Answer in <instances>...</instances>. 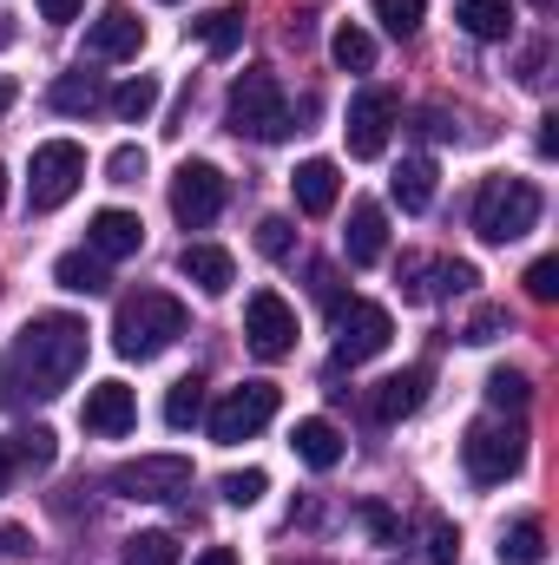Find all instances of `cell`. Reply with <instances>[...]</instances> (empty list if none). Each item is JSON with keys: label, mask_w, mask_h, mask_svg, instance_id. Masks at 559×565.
Instances as JSON below:
<instances>
[{"label": "cell", "mask_w": 559, "mask_h": 565, "mask_svg": "<svg viewBox=\"0 0 559 565\" xmlns=\"http://www.w3.org/2000/svg\"><path fill=\"white\" fill-rule=\"evenodd\" d=\"M86 335H93V329H86L80 316H66V309L33 316V322L7 342V355H0V395H7L13 408L66 395L73 375L86 369V349H93Z\"/></svg>", "instance_id": "1"}, {"label": "cell", "mask_w": 559, "mask_h": 565, "mask_svg": "<svg viewBox=\"0 0 559 565\" xmlns=\"http://www.w3.org/2000/svg\"><path fill=\"white\" fill-rule=\"evenodd\" d=\"M178 335H184V302L165 296V289H139V296H126V302L113 309V349H119L126 362L165 355Z\"/></svg>", "instance_id": "2"}, {"label": "cell", "mask_w": 559, "mask_h": 565, "mask_svg": "<svg viewBox=\"0 0 559 565\" xmlns=\"http://www.w3.org/2000/svg\"><path fill=\"white\" fill-rule=\"evenodd\" d=\"M540 224V184L527 178H487L474 191V237L481 244H520Z\"/></svg>", "instance_id": "3"}, {"label": "cell", "mask_w": 559, "mask_h": 565, "mask_svg": "<svg viewBox=\"0 0 559 565\" xmlns=\"http://www.w3.org/2000/svg\"><path fill=\"white\" fill-rule=\"evenodd\" d=\"M224 119H231V132H238V139L277 145L283 132H289V106H283L277 73L251 66V73H244V79L231 86V99H224Z\"/></svg>", "instance_id": "4"}, {"label": "cell", "mask_w": 559, "mask_h": 565, "mask_svg": "<svg viewBox=\"0 0 559 565\" xmlns=\"http://www.w3.org/2000/svg\"><path fill=\"white\" fill-rule=\"evenodd\" d=\"M461 467L474 487H507L527 467V434L514 422H474L461 440Z\"/></svg>", "instance_id": "5"}, {"label": "cell", "mask_w": 559, "mask_h": 565, "mask_svg": "<svg viewBox=\"0 0 559 565\" xmlns=\"http://www.w3.org/2000/svg\"><path fill=\"white\" fill-rule=\"evenodd\" d=\"M86 178V151L73 139L33 145V171H27V211H60Z\"/></svg>", "instance_id": "6"}, {"label": "cell", "mask_w": 559, "mask_h": 565, "mask_svg": "<svg viewBox=\"0 0 559 565\" xmlns=\"http://www.w3.org/2000/svg\"><path fill=\"white\" fill-rule=\"evenodd\" d=\"M277 382H244V388H231L218 408H211V440L218 447H238V440H251V434H264V427L277 422Z\"/></svg>", "instance_id": "7"}, {"label": "cell", "mask_w": 559, "mask_h": 565, "mask_svg": "<svg viewBox=\"0 0 559 565\" xmlns=\"http://www.w3.org/2000/svg\"><path fill=\"white\" fill-rule=\"evenodd\" d=\"M224 198H231V184H224L218 164H204V158L178 164V178H171V217H178L184 231H204V224L224 211Z\"/></svg>", "instance_id": "8"}, {"label": "cell", "mask_w": 559, "mask_h": 565, "mask_svg": "<svg viewBox=\"0 0 559 565\" xmlns=\"http://www.w3.org/2000/svg\"><path fill=\"white\" fill-rule=\"evenodd\" d=\"M395 119H402V99H395L389 86H362V93L349 99V126H342L349 158H382V151H389V132H395Z\"/></svg>", "instance_id": "9"}, {"label": "cell", "mask_w": 559, "mask_h": 565, "mask_svg": "<svg viewBox=\"0 0 559 565\" xmlns=\"http://www.w3.org/2000/svg\"><path fill=\"white\" fill-rule=\"evenodd\" d=\"M191 487V460L184 454H139L126 467H113V493L119 500H178Z\"/></svg>", "instance_id": "10"}, {"label": "cell", "mask_w": 559, "mask_h": 565, "mask_svg": "<svg viewBox=\"0 0 559 565\" xmlns=\"http://www.w3.org/2000/svg\"><path fill=\"white\" fill-rule=\"evenodd\" d=\"M389 335H395V316H389L382 302H342V309H336V362L356 369V362L382 355Z\"/></svg>", "instance_id": "11"}, {"label": "cell", "mask_w": 559, "mask_h": 565, "mask_svg": "<svg viewBox=\"0 0 559 565\" xmlns=\"http://www.w3.org/2000/svg\"><path fill=\"white\" fill-rule=\"evenodd\" d=\"M244 335H251V355L257 362H283L296 349V309L283 302L277 289H257L244 302Z\"/></svg>", "instance_id": "12"}, {"label": "cell", "mask_w": 559, "mask_h": 565, "mask_svg": "<svg viewBox=\"0 0 559 565\" xmlns=\"http://www.w3.org/2000/svg\"><path fill=\"white\" fill-rule=\"evenodd\" d=\"M80 422H86V434H99V440H119V434H133V422H139V395L126 382H99V388H86Z\"/></svg>", "instance_id": "13"}, {"label": "cell", "mask_w": 559, "mask_h": 565, "mask_svg": "<svg viewBox=\"0 0 559 565\" xmlns=\"http://www.w3.org/2000/svg\"><path fill=\"white\" fill-rule=\"evenodd\" d=\"M139 46H145V20L133 7H119V0L86 26V53H93V60H133Z\"/></svg>", "instance_id": "14"}, {"label": "cell", "mask_w": 559, "mask_h": 565, "mask_svg": "<svg viewBox=\"0 0 559 565\" xmlns=\"http://www.w3.org/2000/svg\"><path fill=\"white\" fill-rule=\"evenodd\" d=\"M145 244V224L133 211H93V224H86V250L99 257V264H119V257H139Z\"/></svg>", "instance_id": "15"}, {"label": "cell", "mask_w": 559, "mask_h": 565, "mask_svg": "<svg viewBox=\"0 0 559 565\" xmlns=\"http://www.w3.org/2000/svg\"><path fill=\"white\" fill-rule=\"evenodd\" d=\"M289 191H296V211H303V217H329L336 198H342V171H336L329 158H303L296 178H289Z\"/></svg>", "instance_id": "16"}, {"label": "cell", "mask_w": 559, "mask_h": 565, "mask_svg": "<svg viewBox=\"0 0 559 565\" xmlns=\"http://www.w3.org/2000/svg\"><path fill=\"white\" fill-rule=\"evenodd\" d=\"M421 402H428V369H402V375H389V382H376V395H369V408H376V422H409L421 415Z\"/></svg>", "instance_id": "17"}, {"label": "cell", "mask_w": 559, "mask_h": 565, "mask_svg": "<svg viewBox=\"0 0 559 565\" xmlns=\"http://www.w3.org/2000/svg\"><path fill=\"white\" fill-rule=\"evenodd\" d=\"M342 250H349L356 270L382 264V250H389V217H382V204H356V211H349V237H342Z\"/></svg>", "instance_id": "18"}, {"label": "cell", "mask_w": 559, "mask_h": 565, "mask_svg": "<svg viewBox=\"0 0 559 565\" xmlns=\"http://www.w3.org/2000/svg\"><path fill=\"white\" fill-rule=\"evenodd\" d=\"M178 270H184V282H198L204 296H224V289L238 282L231 250H218V244H184V250H178Z\"/></svg>", "instance_id": "19"}, {"label": "cell", "mask_w": 559, "mask_h": 565, "mask_svg": "<svg viewBox=\"0 0 559 565\" xmlns=\"http://www.w3.org/2000/svg\"><path fill=\"white\" fill-rule=\"evenodd\" d=\"M289 447H296V460H303V467H316V473H329V467L342 460V434L323 422V415H309V422L289 427Z\"/></svg>", "instance_id": "20"}, {"label": "cell", "mask_w": 559, "mask_h": 565, "mask_svg": "<svg viewBox=\"0 0 559 565\" xmlns=\"http://www.w3.org/2000/svg\"><path fill=\"white\" fill-rule=\"evenodd\" d=\"M514 0H461L454 7V20H461V33H474V40H507L514 33Z\"/></svg>", "instance_id": "21"}, {"label": "cell", "mask_w": 559, "mask_h": 565, "mask_svg": "<svg viewBox=\"0 0 559 565\" xmlns=\"http://www.w3.org/2000/svg\"><path fill=\"white\" fill-rule=\"evenodd\" d=\"M46 106L53 113H93V106H106V86H99V73H60L46 86Z\"/></svg>", "instance_id": "22"}, {"label": "cell", "mask_w": 559, "mask_h": 565, "mask_svg": "<svg viewBox=\"0 0 559 565\" xmlns=\"http://www.w3.org/2000/svg\"><path fill=\"white\" fill-rule=\"evenodd\" d=\"M389 191H395L402 211H428L434 204V158H402L395 178H389Z\"/></svg>", "instance_id": "23"}, {"label": "cell", "mask_w": 559, "mask_h": 565, "mask_svg": "<svg viewBox=\"0 0 559 565\" xmlns=\"http://www.w3.org/2000/svg\"><path fill=\"white\" fill-rule=\"evenodd\" d=\"M106 106H113V119H126V126H145V119L158 113V79H151V73H139V79L113 86V93H106Z\"/></svg>", "instance_id": "24"}, {"label": "cell", "mask_w": 559, "mask_h": 565, "mask_svg": "<svg viewBox=\"0 0 559 565\" xmlns=\"http://www.w3.org/2000/svg\"><path fill=\"white\" fill-rule=\"evenodd\" d=\"M53 282H60V289H73V296H99L113 277H106V264H99L93 250H66V257L53 264Z\"/></svg>", "instance_id": "25"}, {"label": "cell", "mask_w": 559, "mask_h": 565, "mask_svg": "<svg viewBox=\"0 0 559 565\" xmlns=\"http://www.w3.org/2000/svg\"><path fill=\"white\" fill-rule=\"evenodd\" d=\"M547 559V526L540 520H514L500 533V565H540Z\"/></svg>", "instance_id": "26"}, {"label": "cell", "mask_w": 559, "mask_h": 565, "mask_svg": "<svg viewBox=\"0 0 559 565\" xmlns=\"http://www.w3.org/2000/svg\"><path fill=\"white\" fill-rule=\"evenodd\" d=\"M204 422V382L198 375H184V382H171V395H165V427H198Z\"/></svg>", "instance_id": "27"}, {"label": "cell", "mask_w": 559, "mask_h": 565, "mask_svg": "<svg viewBox=\"0 0 559 565\" xmlns=\"http://www.w3.org/2000/svg\"><path fill=\"white\" fill-rule=\"evenodd\" d=\"M198 40L224 60V53H238V40H244V7H218V13H204L198 20Z\"/></svg>", "instance_id": "28"}, {"label": "cell", "mask_w": 559, "mask_h": 565, "mask_svg": "<svg viewBox=\"0 0 559 565\" xmlns=\"http://www.w3.org/2000/svg\"><path fill=\"white\" fill-rule=\"evenodd\" d=\"M329 53H336V66H342V73H369V66H376V40H369L362 26H336Z\"/></svg>", "instance_id": "29"}, {"label": "cell", "mask_w": 559, "mask_h": 565, "mask_svg": "<svg viewBox=\"0 0 559 565\" xmlns=\"http://www.w3.org/2000/svg\"><path fill=\"white\" fill-rule=\"evenodd\" d=\"M7 447H13V460H20V467H33V473H46V467L60 460V447H53V427H27V434H13Z\"/></svg>", "instance_id": "30"}, {"label": "cell", "mask_w": 559, "mask_h": 565, "mask_svg": "<svg viewBox=\"0 0 559 565\" xmlns=\"http://www.w3.org/2000/svg\"><path fill=\"white\" fill-rule=\"evenodd\" d=\"M487 402H494V408H514V415H520V408L534 402V382H527L520 369H494V375H487Z\"/></svg>", "instance_id": "31"}, {"label": "cell", "mask_w": 559, "mask_h": 565, "mask_svg": "<svg viewBox=\"0 0 559 565\" xmlns=\"http://www.w3.org/2000/svg\"><path fill=\"white\" fill-rule=\"evenodd\" d=\"M218 487H224V500H231V507H257V500L271 493V473H264V467H244V473H224Z\"/></svg>", "instance_id": "32"}, {"label": "cell", "mask_w": 559, "mask_h": 565, "mask_svg": "<svg viewBox=\"0 0 559 565\" xmlns=\"http://www.w3.org/2000/svg\"><path fill=\"white\" fill-rule=\"evenodd\" d=\"M126 565H178V540L171 533H139V540H126Z\"/></svg>", "instance_id": "33"}, {"label": "cell", "mask_w": 559, "mask_h": 565, "mask_svg": "<svg viewBox=\"0 0 559 565\" xmlns=\"http://www.w3.org/2000/svg\"><path fill=\"white\" fill-rule=\"evenodd\" d=\"M421 13H428V0H376V20H382L395 40H409V33H415Z\"/></svg>", "instance_id": "34"}, {"label": "cell", "mask_w": 559, "mask_h": 565, "mask_svg": "<svg viewBox=\"0 0 559 565\" xmlns=\"http://www.w3.org/2000/svg\"><path fill=\"white\" fill-rule=\"evenodd\" d=\"M507 329H514V322H507V309H500V302H487V309H474V322H467V342H474V349H487V342H500Z\"/></svg>", "instance_id": "35"}, {"label": "cell", "mask_w": 559, "mask_h": 565, "mask_svg": "<svg viewBox=\"0 0 559 565\" xmlns=\"http://www.w3.org/2000/svg\"><path fill=\"white\" fill-rule=\"evenodd\" d=\"M257 250H264L271 264H283V257L296 250V231H289V217H264V224H257Z\"/></svg>", "instance_id": "36"}, {"label": "cell", "mask_w": 559, "mask_h": 565, "mask_svg": "<svg viewBox=\"0 0 559 565\" xmlns=\"http://www.w3.org/2000/svg\"><path fill=\"white\" fill-rule=\"evenodd\" d=\"M454 559H461V526L428 520V565H454Z\"/></svg>", "instance_id": "37"}, {"label": "cell", "mask_w": 559, "mask_h": 565, "mask_svg": "<svg viewBox=\"0 0 559 565\" xmlns=\"http://www.w3.org/2000/svg\"><path fill=\"white\" fill-rule=\"evenodd\" d=\"M106 178H113V184H139L145 178V145H119V151L106 158Z\"/></svg>", "instance_id": "38"}, {"label": "cell", "mask_w": 559, "mask_h": 565, "mask_svg": "<svg viewBox=\"0 0 559 565\" xmlns=\"http://www.w3.org/2000/svg\"><path fill=\"white\" fill-rule=\"evenodd\" d=\"M527 296H534V302H553L559 296V257H540V264L527 270Z\"/></svg>", "instance_id": "39"}, {"label": "cell", "mask_w": 559, "mask_h": 565, "mask_svg": "<svg viewBox=\"0 0 559 565\" xmlns=\"http://www.w3.org/2000/svg\"><path fill=\"white\" fill-rule=\"evenodd\" d=\"M362 526H369V533H376L382 546H395V540H402V526H395V513H389V507H376V500L362 507Z\"/></svg>", "instance_id": "40"}, {"label": "cell", "mask_w": 559, "mask_h": 565, "mask_svg": "<svg viewBox=\"0 0 559 565\" xmlns=\"http://www.w3.org/2000/svg\"><path fill=\"white\" fill-rule=\"evenodd\" d=\"M309 282H316V296H323V309L336 316V309H342V282H336V270H329V264H316V270H309Z\"/></svg>", "instance_id": "41"}, {"label": "cell", "mask_w": 559, "mask_h": 565, "mask_svg": "<svg viewBox=\"0 0 559 565\" xmlns=\"http://www.w3.org/2000/svg\"><path fill=\"white\" fill-rule=\"evenodd\" d=\"M80 7H86V0H40V20L66 26V20H80Z\"/></svg>", "instance_id": "42"}, {"label": "cell", "mask_w": 559, "mask_h": 565, "mask_svg": "<svg viewBox=\"0 0 559 565\" xmlns=\"http://www.w3.org/2000/svg\"><path fill=\"white\" fill-rule=\"evenodd\" d=\"M540 66H547V46H527V66H520V79H527V86H540V79H547Z\"/></svg>", "instance_id": "43"}, {"label": "cell", "mask_w": 559, "mask_h": 565, "mask_svg": "<svg viewBox=\"0 0 559 565\" xmlns=\"http://www.w3.org/2000/svg\"><path fill=\"white\" fill-rule=\"evenodd\" d=\"M27 553V533L20 526H0V559H20Z\"/></svg>", "instance_id": "44"}, {"label": "cell", "mask_w": 559, "mask_h": 565, "mask_svg": "<svg viewBox=\"0 0 559 565\" xmlns=\"http://www.w3.org/2000/svg\"><path fill=\"white\" fill-rule=\"evenodd\" d=\"M534 145H540V158H553V151H559V119H553V113L540 119V139H534Z\"/></svg>", "instance_id": "45"}, {"label": "cell", "mask_w": 559, "mask_h": 565, "mask_svg": "<svg viewBox=\"0 0 559 565\" xmlns=\"http://www.w3.org/2000/svg\"><path fill=\"white\" fill-rule=\"evenodd\" d=\"M13 473H20V460H13V447H7V440H0V493H7V487H13Z\"/></svg>", "instance_id": "46"}, {"label": "cell", "mask_w": 559, "mask_h": 565, "mask_svg": "<svg viewBox=\"0 0 559 565\" xmlns=\"http://www.w3.org/2000/svg\"><path fill=\"white\" fill-rule=\"evenodd\" d=\"M198 565H238V553H231V546H211V553H204Z\"/></svg>", "instance_id": "47"}, {"label": "cell", "mask_w": 559, "mask_h": 565, "mask_svg": "<svg viewBox=\"0 0 559 565\" xmlns=\"http://www.w3.org/2000/svg\"><path fill=\"white\" fill-rule=\"evenodd\" d=\"M7 40H13V13H0V46H7Z\"/></svg>", "instance_id": "48"}, {"label": "cell", "mask_w": 559, "mask_h": 565, "mask_svg": "<svg viewBox=\"0 0 559 565\" xmlns=\"http://www.w3.org/2000/svg\"><path fill=\"white\" fill-rule=\"evenodd\" d=\"M7 106H13V79H0V113H7Z\"/></svg>", "instance_id": "49"}, {"label": "cell", "mask_w": 559, "mask_h": 565, "mask_svg": "<svg viewBox=\"0 0 559 565\" xmlns=\"http://www.w3.org/2000/svg\"><path fill=\"white\" fill-rule=\"evenodd\" d=\"M0 211H7V164H0Z\"/></svg>", "instance_id": "50"}, {"label": "cell", "mask_w": 559, "mask_h": 565, "mask_svg": "<svg viewBox=\"0 0 559 565\" xmlns=\"http://www.w3.org/2000/svg\"><path fill=\"white\" fill-rule=\"evenodd\" d=\"M277 565H316V559H277Z\"/></svg>", "instance_id": "51"}]
</instances>
